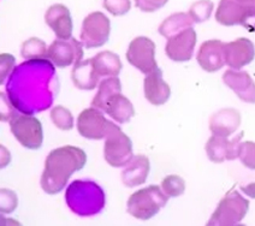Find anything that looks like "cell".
<instances>
[{
  "instance_id": "6da1fadb",
  "label": "cell",
  "mask_w": 255,
  "mask_h": 226,
  "mask_svg": "<svg viewBox=\"0 0 255 226\" xmlns=\"http://www.w3.org/2000/svg\"><path fill=\"white\" fill-rule=\"evenodd\" d=\"M86 163L87 154L78 147L64 146L53 149L45 161L41 177L42 190L50 195L62 191L72 173L82 170Z\"/></svg>"
},
{
  "instance_id": "7a4b0ae2",
  "label": "cell",
  "mask_w": 255,
  "mask_h": 226,
  "mask_svg": "<svg viewBox=\"0 0 255 226\" xmlns=\"http://www.w3.org/2000/svg\"><path fill=\"white\" fill-rule=\"evenodd\" d=\"M65 198L72 212L83 217L99 213L105 205L103 189L91 181L72 182Z\"/></svg>"
},
{
  "instance_id": "3957f363",
  "label": "cell",
  "mask_w": 255,
  "mask_h": 226,
  "mask_svg": "<svg viewBox=\"0 0 255 226\" xmlns=\"http://www.w3.org/2000/svg\"><path fill=\"white\" fill-rule=\"evenodd\" d=\"M158 185H149L137 190L128 200L127 210L136 219L148 220L159 213L170 198Z\"/></svg>"
},
{
  "instance_id": "277c9868",
  "label": "cell",
  "mask_w": 255,
  "mask_h": 226,
  "mask_svg": "<svg viewBox=\"0 0 255 226\" xmlns=\"http://www.w3.org/2000/svg\"><path fill=\"white\" fill-rule=\"evenodd\" d=\"M104 156L106 163L112 167L127 166L134 158L131 140L112 121H110L109 130L105 136Z\"/></svg>"
},
{
  "instance_id": "5b68a950",
  "label": "cell",
  "mask_w": 255,
  "mask_h": 226,
  "mask_svg": "<svg viewBox=\"0 0 255 226\" xmlns=\"http://www.w3.org/2000/svg\"><path fill=\"white\" fill-rule=\"evenodd\" d=\"M249 210V201L240 195L236 190H231L225 198L219 202L211 219L207 222L208 226H231L241 223Z\"/></svg>"
},
{
  "instance_id": "8992f818",
  "label": "cell",
  "mask_w": 255,
  "mask_h": 226,
  "mask_svg": "<svg viewBox=\"0 0 255 226\" xmlns=\"http://www.w3.org/2000/svg\"><path fill=\"white\" fill-rule=\"evenodd\" d=\"M11 132L28 149H39L43 141L42 124L31 114H13L10 120Z\"/></svg>"
},
{
  "instance_id": "52a82bcc",
  "label": "cell",
  "mask_w": 255,
  "mask_h": 226,
  "mask_svg": "<svg viewBox=\"0 0 255 226\" xmlns=\"http://www.w3.org/2000/svg\"><path fill=\"white\" fill-rule=\"evenodd\" d=\"M111 22L103 12H92L83 19L81 42L87 48L101 47L109 41Z\"/></svg>"
},
{
  "instance_id": "ba28073f",
  "label": "cell",
  "mask_w": 255,
  "mask_h": 226,
  "mask_svg": "<svg viewBox=\"0 0 255 226\" xmlns=\"http://www.w3.org/2000/svg\"><path fill=\"white\" fill-rule=\"evenodd\" d=\"M127 60L142 74H149L158 68L155 60V43L146 36L135 37L127 51Z\"/></svg>"
},
{
  "instance_id": "9c48e42d",
  "label": "cell",
  "mask_w": 255,
  "mask_h": 226,
  "mask_svg": "<svg viewBox=\"0 0 255 226\" xmlns=\"http://www.w3.org/2000/svg\"><path fill=\"white\" fill-rule=\"evenodd\" d=\"M83 43L78 42L75 37L69 40L57 39L52 42L48 47L47 58L58 68H66V66L77 64L83 58Z\"/></svg>"
},
{
  "instance_id": "30bf717a",
  "label": "cell",
  "mask_w": 255,
  "mask_h": 226,
  "mask_svg": "<svg viewBox=\"0 0 255 226\" xmlns=\"http://www.w3.org/2000/svg\"><path fill=\"white\" fill-rule=\"evenodd\" d=\"M110 121L104 117L100 110L92 107L86 109L78 114L77 131L82 137L88 140H101L105 138L109 130Z\"/></svg>"
},
{
  "instance_id": "8fae6325",
  "label": "cell",
  "mask_w": 255,
  "mask_h": 226,
  "mask_svg": "<svg viewBox=\"0 0 255 226\" xmlns=\"http://www.w3.org/2000/svg\"><path fill=\"white\" fill-rule=\"evenodd\" d=\"M245 132H240L233 140H229L227 136L213 135L206 143V153L212 163L219 164L225 160H235L239 158L240 142Z\"/></svg>"
},
{
  "instance_id": "7c38bea8",
  "label": "cell",
  "mask_w": 255,
  "mask_h": 226,
  "mask_svg": "<svg viewBox=\"0 0 255 226\" xmlns=\"http://www.w3.org/2000/svg\"><path fill=\"white\" fill-rule=\"evenodd\" d=\"M167 40L165 52L171 60L183 63L191 59L196 45V31L193 27L184 29Z\"/></svg>"
},
{
  "instance_id": "4fadbf2b",
  "label": "cell",
  "mask_w": 255,
  "mask_h": 226,
  "mask_svg": "<svg viewBox=\"0 0 255 226\" xmlns=\"http://www.w3.org/2000/svg\"><path fill=\"white\" fill-rule=\"evenodd\" d=\"M254 43L246 37L225 43V63L229 68L240 70L254 60Z\"/></svg>"
},
{
  "instance_id": "5bb4252c",
  "label": "cell",
  "mask_w": 255,
  "mask_h": 226,
  "mask_svg": "<svg viewBox=\"0 0 255 226\" xmlns=\"http://www.w3.org/2000/svg\"><path fill=\"white\" fill-rule=\"evenodd\" d=\"M199 65L202 70L216 72L225 65V43L220 40H208L200 46L198 52Z\"/></svg>"
},
{
  "instance_id": "9a60e30c",
  "label": "cell",
  "mask_w": 255,
  "mask_h": 226,
  "mask_svg": "<svg viewBox=\"0 0 255 226\" xmlns=\"http://www.w3.org/2000/svg\"><path fill=\"white\" fill-rule=\"evenodd\" d=\"M46 24L56 34L57 39L69 40L71 39L72 18L69 8L63 4H54L47 8L45 14Z\"/></svg>"
},
{
  "instance_id": "2e32d148",
  "label": "cell",
  "mask_w": 255,
  "mask_h": 226,
  "mask_svg": "<svg viewBox=\"0 0 255 226\" xmlns=\"http://www.w3.org/2000/svg\"><path fill=\"white\" fill-rule=\"evenodd\" d=\"M223 81L237 97L248 104H255V83L246 71L228 70L223 75Z\"/></svg>"
},
{
  "instance_id": "e0dca14e",
  "label": "cell",
  "mask_w": 255,
  "mask_h": 226,
  "mask_svg": "<svg viewBox=\"0 0 255 226\" xmlns=\"http://www.w3.org/2000/svg\"><path fill=\"white\" fill-rule=\"evenodd\" d=\"M144 97L152 105H164L171 95L170 86L163 80V71L159 68L147 74L143 81Z\"/></svg>"
},
{
  "instance_id": "ac0fdd59",
  "label": "cell",
  "mask_w": 255,
  "mask_h": 226,
  "mask_svg": "<svg viewBox=\"0 0 255 226\" xmlns=\"http://www.w3.org/2000/svg\"><path fill=\"white\" fill-rule=\"evenodd\" d=\"M253 17L243 8L236 0H220L217 8L216 19L223 25H245L249 27L248 22Z\"/></svg>"
},
{
  "instance_id": "d6986e66",
  "label": "cell",
  "mask_w": 255,
  "mask_h": 226,
  "mask_svg": "<svg viewBox=\"0 0 255 226\" xmlns=\"http://www.w3.org/2000/svg\"><path fill=\"white\" fill-rule=\"evenodd\" d=\"M241 124V114L235 109H223L211 117L210 130L213 135H233Z\"/></svg>"
},
{
  "instance_id": "ffe728a7",
  "label": "cell",
  "mask_w": 255,
  "mask_h": 226,
  "mask_svg": "<svg viewBox=\"0 0 255 226\" xmlns=\"http://www.w3.org/2000/svg\"><path fill=\"white\" fill-rule=\"evenodd\" d=\"M150 170L149 159L144 155H136L122 172V181L126 187L134 188L146 183Z\"/></svg>"
},
{
  "instance_id": "44dd1931",
  "label": "cell",
  "mask_w": 255,
  "mask_h": 226,
  "mask_svg": "<svg viewBox=\"0 0 255 226\" xmlns=\"http://www.w3.org/2000/svg\"><path fill=\"white\" fill-rule=\"evenodd\" d=\"M71 78L74 85L82 91H92L98 86L100 76L98 75L97 69L94 66L93 58L87 60H81L75 64L71 72Z\"/></svg>"
},
{
  "instance_id": "7402d4cb",
  "label": "cell",
  "mask_w": 255,
  "mask_h": 226,
  "mask_svg": "<svg viewBox=\"0 0 255 226\" xmlns=\"http://www.w3.org/2000/svg\"><path fill=\"white\" fill-rule=\"evenodd\" d=\"M104 112L120 124L128 123L135 115V110L131 101L124 97L122 93L112 95L109 101L106 103Z\"/></svg>"
},
{
  "instance_id": "603a6c76",
  "label": "cell",
  "mask_w": 255,
  "mask_h": 226,
  "mask_svg": "<svg viewBox=\"0 0 255 226\" xmlns=\"http://www.w3.org/2000/svg\"><path fill=\"white\" fill-rule=\"evenodd\" d=\"M98 75L103 76H118L122 70L121 58L111 51H104L93 58Z\"/></svg>"
},
{
  "instance_id": "cb8c5ba5",
  "label": "cell",
  "mask_w": 255,
  "mask_h": 226,
  "mask_svg": "<svg viewBox=\"0 0 255 226\" xmlns=\"http://www.w3.org/2000/svg\"><path fill=\"white\" fill-rule=\"evenodd\" d=\"M193 23L195 22L191 18L189 13H173L161 23L160 27H159V33H160V35L166 37V39H170V37L176 35V34L181 33L184 29L193 27Z\"/></svg>"
},
{
  "instance_id": "d4e9b609",
  "label": "cell",
  "mask_w": 255,
  "mask_h": 226,
  "mask_svg": "<svg viewBox=\"0 0 255 226\" xmlns=\"http://www.w3.org/2000/svg\"><path fill=\"white\" fill-rule=\"evenodd\" d=\"M121 92L122 85L120 78L117 76H110L109 78H105V80H103L100 82L99 91H98L97 95H95L94 99L92 101V106L104 111L106 103L109 101L110 98Z\"/></svg>"
},
{
  "instance_id": "484cf974",
  "label": "cell",
  "mask_w": 255,
  "mask_h": 226,
  "mask_svg": "<svg viewBox=\"0 0 255 226\" xmlns=\"http://www.w3.org/2000/svg\"><path fill=\"white\" fill-rule=\"evenodd\" d=\"M47 52L48 48L46 43L37 37H31V39H28L27 41L22 43L21 54L27 60L46 59Z\"/></svg>"
},
{
  "instance_id": "4316f807",
  "label": "cell",
  "mask_w": 255,
  "mask_h": 226,
  "mask_svg": "<svg viewBox=\"0 0 255 226\" xmlns=\"http://www.w3.org/2000/svg\"><path fill=\"white\" fill-rule=\"evenodd\" d=\"M213 2L211 0H199L190 6L189 14L195 23L206 22L213 12Z\"/></svg>"
},
{
  "instance_id": "83f0119b",
  "label": "cell",
  "mask_w": 255,
  "mask_h": 226,
  "mask_svg": "<svg viewBox=\"0 0 255 226\" xmlns=\"http://www.w3.org/2000/svg\"><path fill=\"white\" fill-rule=\"evenodd\" d=\"M161 188H163L164 193L166 194L169 198H177L182 195L185 190V182L182 177L176 175H170L165 177L161 182Z\"/></svg>"
},
{
  "instance_id": "f1b7e54d",
  "label": "cell",
  "mask_w": 255,
  "mask_h": 226,
  "mask_svg": "<svg viewBox=\"0 0 255 226\" xmlns=\"http://www.w3.org/2000/svg\"><path fill=\"white\" fill-rule=\"evenodd\" d=\"M51 118L54 125L60 130H71L74 126V117L71 112L64 106H56L52 109Z\"/></svg>"
},
{
  "instance_id": "f546056e",
  "label": "cell",
  "mask_w": 255,
  "mask_h": 226,
  "mask_svg": "<svg viewBox=\"0 0 255 226\" xmlns=\"http://www.w3.org/2000/svg\"><path fill=\"white\" fill-rule=\"evenodd\" d=\"M239 159L246 167L255 170V142L246 141L240 143Z\"/></svg>"
},
{
  "instance_id": "4dcf8cb0",
  "label": "cell",
  "mask_w": 255,
  "mask_h": 226,
  "mask_svg": "<svg viewBox=\"0 0 255 226\" xmlns=\"http://www.w3.org/2000/svg\"><path fill=\"white\" fill-rule=\"evenodd\" d=\"M104 7L114 16H123L131 8L130 0H104Z\"/></svg>"
},
{
  "instance_id": "1f68e13d",
  "label": "cell",
  "mask_w": 255,
  "mask_h": 226,
  "mask_svg": "<svg viewBox=\"0 0 255 226\" xmlns=\"http://www.w3.org/2000/svg\"><path fill=\"white\" fill-rule=\"evenodd\" d=\"M17 207V196L13 191L1 190V213H11Z\"/></svg>"
},
{
  "instance_id": "d6a6232c",
  "label": "cell",
  "mask_w": 255,
  "mask_h": 226,
  "mask_svg": "<svg viewBox=\"0 0 255 226\" xmlns=\"http://www.w3.org/2000/svg\"><path fill=\"white\" fill-rule=\"evenodd\" d=\"M169 0H135L136 7L143 12H154L166 5Z\"/></svg>"
},
{
  "instance_id": "836d02e7",
  "label": "cell",
  "mask_w": 255,
  "mask_h": 226,
  "mask_svg": "<svg viewBox=\"0 0 255 226\" xmlns=\"http://www.w3.org/2000/svg\"><path fill=\"white\" fill-rule=\"evenodd\" d=\"M0 60H1V78H0V82L2 83L5 78L10 75L11 70H12V66L14 65V57L10 56V54H1Z\"/></svg>"
},
{
  "instance_id": "e575fe53",
  "label": "cell",
  "mask_w": 255,
  "mask_h": 226,
  "mask_svg": "<svg viewBox=\"0 0 255 226\" xmlns=\"http://www.w3.org/2000/svg\"><path fill=\"white\" fill-rule=\"evenodd\" d=\"M247 12L255 18V0H236Z\"/></svg>"
},
{
  "instance_id": "d590c367",
  "label": "cell",
  "mask_w": 255,
  "mask_h": 226,
  "mask_svg": "<svg viewBox=\"0 0 255 226\" xmlns=\"http://www.w3.org/2000/svg\"><path fill=\"white\" fill-rule=\"evenodd\" d=\"M241 190H242L245 194H247L248 196H251V198L255 199V183L248 184L247 187H242Z\"/></svg>"
}]
</instances>
